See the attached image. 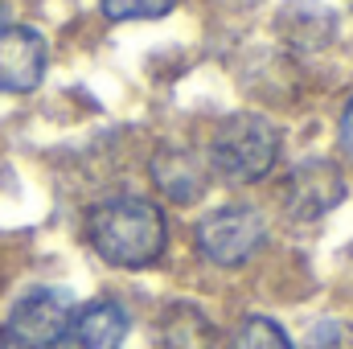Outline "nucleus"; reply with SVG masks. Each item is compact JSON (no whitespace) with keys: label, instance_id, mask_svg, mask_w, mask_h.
I'll use <instances>...</instances> for the list:
<instances>
[{"label":"nucleus","instance_id":"1","mask_svg":"<svg viewBox=\"0 0 353 349\" xmlns=\"http://www.w3.org/2000/svg\"><path fill=\"white\" fill-rule=\"evenodd\" d=\"M90 247L115 267H148L165 255V214L144 197H107L87 218Z\"/></svg>","mask_w":353,"mask_h":349},{"label":"nucleus","instance_id":"2","mask_svg":"<svg viewBox=\"0 0 353 349\" xmlns=\"http://www.w3.org/2000/svg\"><path fill=\"white\" fill-rule=\"evenodd\" d=\"M279 157V136L255 111H234L210 140V165L226 181H263Z\"/></svg>","mask_w":353,"mask_h":349},{"label":"nucleus","instance_id":"3","mask_svg":"<svg viewBox=\"0 0 353 349\" xmlns=\"http://www.w3.org/2000/svg\"><path fill=\"white\" fill-rule=\"evenodd\" d=\"M74 321V300L62 288H33L25 292L8 321H4V337L17 349H54L66 341Z\"/></svg>","mask_w":353,"mask_h":349},{"label":"nucleus","instance_id":"4","mask_svg":"<svg viewBox=\"0 0 353 349\" xmlns=\"http://www.w3.org/2000/svg\"><path fill=\"white\" fill-rule=\"evenodd\" d=\"M267 239L263 218L251 206H222L201 218L197 226V251L218 267H239L247 263Z\"/></svg>","mask_w":353,"mask_h":349},{"label":"nucleus","instance_id":"5","mask_svg":"<svg viewBox=\"0 0 353 349\" xmlns=\"http://www.w3.org/2000/svg\"><path fill=\"white\" fill-rule=\"evenodd\" d=\"M345 197V177L333 161H300L292 173H288V185H283V206L292 218L300 222H312L321 214H329L333 206H341Z\"/></svg>","mask_w":353,"mask_h":349},{"label":"nucleus","instance_id":"6","mask_svg":"<svg viewBox=\"0 0 353 349\" xmlns=\"http://www.w3.org/2000/svg\"><path fill=\"white\" fill-rule=\"evenodd\" d=\"M46 74V41L33 29L8 25L0 29V90L4 94H29Z\"/></svg>","mask_w":353,"mask_h":349},{"label":"nucleus","instance_id":"7","mask_svg":"<svg viewBox=\"0 0 353 349\" xmlns=\"http://www.w3.org/2000/svg\"><path fill=\"white\" fill-rule=\"evenodd\" d=\"M66 341H70V349H123L128 312L115 300H94L87 308H74Z\"/></svg>","mask_w":353,"mask_h":349},{"label":"nucleus","instance_id":"8","mask_svg":"<svg viewBox=\"0 0 353 349\" xmlns=\"http://www.w3.org/2000/svg\"><path fill=\"white\" fill-rule=\"evenodd\" d=\"M152 181H157V189H161L169 201L185 206V201H197V197H201V189H205V165H201L189 148L165 144V148L152 157Z\"/></svg>","mask_w":353,"mask_h":349},{"label":"nucleus","instance_id":"9","mask_svg":"<svg viewBox=\"0 0 353 349\" xmlns=\"http://www.w3.org/2000/svg\"><path fill=\"white\" fill-rule=\"evenodd\" d=\"M165 349H214V325L193 308V304H173L161 325Z\"/></svg>","mask_w":353,"mask_h":349},{"label":"nucleus","instance_id":"10","mask_svg":"<svg viewBox=\"0 0 353 349\" xmlns=\"http://www.w3.org/2000/svg\"><path fill=\"white\" fill-rule=\"evenodd\" d=\"M230 349H296V346L288 341V333H283L275 321H267V317H247V321L234 329Z\"/></svg>","mask_w":353,"mask_h":349},{"label":"nucleus","instance_id":"11","mask_svg":"<svg viewBox=\"0 0 353 349\" xmlns=\"http://www.w3.org/2000/svg\"><path fill=\"white\" fill-rule=\"evenodd\" d=\"M176 0H103V12L111 21H157Z\"/></svg>","mask_w":353,"mask_h":349},{"label":"nucleus","instance_id":"12","mask_svg":"<svg viewBox=\"0 0 353 349\" xmlns=\"http://www.w3.org/2000/svg\"><path fill=\"white\" fill-rule=\"evenodd\" d=\"M304 349H353V325L345 321H321L308 329Z\"/></svg>","mask_w":353,"mask_h":349},{"label":"nucleus","instance_id":"13","mask_svg":"<svg viewBox=\"0 0 353 349\" xmlns=\"http://www.w3.org/2000/svg\"><path fill=\"white\" fill-rule=\"evenodd\" d=\"M341 148H345V157L353 161V103L345 107V115H341Z\"/></svg>","mask_w":353,"mask_h":349},{"label":"nucleus","instance_id":"14","mask_svg":"<svg viewBox=\"0 0 353 349\" xmlns=\"http://www.w3.org/2000/svg\"><path fill=\"white\" fill-rule=\"evenodd\" d=\"M8 17H12V0H0V29H8Z\"/></svg>","mask_w":353,"mask_h":349}]
</instances>
